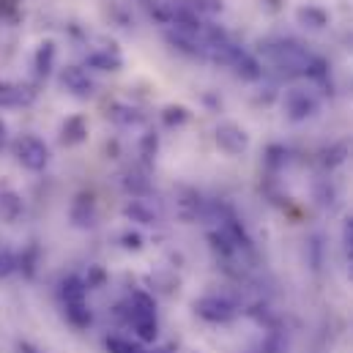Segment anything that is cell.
<instances>
[{"mask_svg": "<svg viewBox=\"0 0 353 353\" xmlns=\"http://www.w3.org/2000/svg\"><path fill=\"white\" fill-rule=\"evenodd\" d=\"M17 154H19V162L30 170H41L44 162H47V148L36 137H22L19 145H17Z\"/></svg>", "mask_w": 353, "mask_h": 353, "instance_id": "obj_1", "label": "cell"}, {"mask_svg": "<svg viewBox=\"0 0 353 353\" xmlns=\"http://www.w3.org/2000/svg\"><path fill=\"white\" fill-rule=\"evenodd\" d=\"M197 312L205 318V321H228L233 318V304H228L225 299H203L197 304Z\"/></svg>", "mask_w": 353, "mask_h": 353, "instance_id": "obj_2", "label": "cell"}, {"mask_svg": "<svg viewBox=\"0 0 353 353\" xmlns=\"http://www.w3.org/2000/svg\"><path fill=\"white\" fill-rule=\"evenodd\" d=\"M107 348H110V353H143L137 345H132L129 340H121V337H110Z\"/></svg>", "mask_w": 353, "mask_h": 353, "instance_id": "obj_3", "label": "cell"}, {"mask_svg": "<svg viewBox=\"0 0 353 353\" xmlns=\"http://www.w3.org/2000/svg\"><path fill=\"white\" fill-rule=\"evenodd\" d=\"M0 211H3L8 219H14L17 211H19V200H17V194H11V192L3 194V197H0Z\"/></svg>", "mask_w": 353, "mask_h": 353, "instance_id": "obj_4", "label": "cell"}]
</instances>
